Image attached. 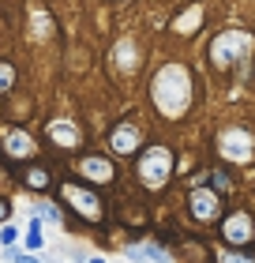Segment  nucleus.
Returning a JSON list of instances; mask_svg holds the SVG:
<instances>
[{
  "instance_id": "1",
  "label": "nucleus",
  "mask_w": 255,
  "mask_h": 263,
  "mask_svg": "<svg viewBox=\"0 0 255 263\" xmlns=\"http://www.w3.org/2000/svg\"><path fill=\"white\" fill-rule=\"evenodd\" d=\"M150 102L165 121H180L191 109V76L184 64H162L150 79Z\"/></svg>"
},
{
  "instance_id": "2",
  "label": "nucleus",
  "mask_w": 255,
  "mask_h": 263,
  "mask_svg": "<svg viewBox=\"0 0 255 263\" xmlns=\"http://www.w3.org/2000/svg\"><path fill=\"white\" fill-rule=\"evenodd\" d=\"M251 53H255V34L240 30V27H229L222 34H214V42H210V61H214L218 71L240 68Z\"/></svg>"
},
{
  "instance_id": "3",
  "label": "nucleus",
  "mask_w": 255,
  "mask_h": 263,
  "mask_svg": "<svg viewBox=\"0 0 255 263\" xmlns=\"http://www.w3.org/2000/svg\"><path fill=\"white\" fill-rule=\"evenodd\" d=\"M135 177L143 181V188H150V192H162L169 184V177H173V151L162 147V143H154L139 154V165H135Z\"/></svg>"
},
{
  "instance_id": "4",
  "label": "nucleus",
  "mask_w": 255,
  "mask_h": 263,
  "mask_svg": "<svg viewBox=\"0 0 255 263\" xmlns=\"http://www.w3.org/2000/svg\"><path fill=\"white\" fill-rule=\"evenodd\" d=\"M60 199H64L68 207H75L87 222H98V218H102V196L94 192V188H87V184L64 181V184H60Z\"/></svg>"
},
{
  "instance_id": "5",
  "label": "nucleus",
  "mask_w": 255,
  "mask_h": 263,
  "mask_svg": "<svg viewBox=\"0 0 255 263\" xmlns=\"http://www.w3.org/2000/svg\"><path fill=\"white\" fill-rule=\"evenodd\" d=\"M218 151H222L225 162H248L255 154V139H251V132H244V128H229V132L218 136Z\"/></svg>"
},
{
  "instance_id": "6",
  "label": "nucleus",
  "mask_w": 255,
  "mask_h": 263,
  "mask_svg": "<svg viewBox=\"0 0 255 263\" xmlns=\"http://www.w3.org/2000/svg\"><path fill=\"white\" fill-rule=\"evenodd\" d=\"M222 192H210V188H199V192L188 196V211L191 218H195L199 226H214L218 218H222Z\"/></svg>"
},
{
  "instance_id": "7",
  "label": "nucleus",
  "mask_w": 255,
  "mask_h": 263,
  "mask_svg": "<svg viewBox=\"0 0 255 263\" xmlns=\"http://www.w3.org/2000/svg\"><path fill=\"white\" fill-rule=\"evenodd\" d=\"M222 237L229 245H248L251 237H255V218L248 211H237V214H229V218L222 222Z\"/></svg>"
},
{
  "instance_id": "8",
  "label": "nucleus",
  "mask_w": 255,
  "mask_h": 263,
  "mask_svg": "<svg viewBox=\"0 0 255 263\" xmlns=\"http://www.w3.org/2000/svg\"><path fill=\"white\" fill-rule=\"evenodd\" d=\"M0 143H4V151L11 158H30V154H38V139L27 136L23 128H8L4 136H0Z\"/></svg>"
},
{
  "instance_id": "9",
  "label": "nucleus",
  "mask_w": 255,
  "mask_h": 263,
  "mask_svg": "<svg viewBox=\"0 0 255 263\" xmlns=\"http://www.w3.org/2000/svg\"><path fill=\"white\" fill-rule=\"evenodd\" d=\"M139 143H143L139 124H116V128H113V136H109V147H113L116 154H135V151H139Z\"/></svg>"
},
{
  "instance_id": "10",
  "label": "nucleus",
  "mask_w": 255,
  "mask_h": 263,
  "mask_svg": "<svg viewBox=\"0 0 255 263\" xmlns=\"http://www.w3.org/2000/svg\"><path fill=\"white\" fill-rule=\"evenodd\" d=\"M79 173L87 177V181H94V184H109L113 181V162L109 158H102V154H87V158L79 162Z\"/></svg>"
},
{
  "instance_id": "11",
  "label": "nucleus",
  "mask_w": 255,
  "mask_h": 263,
  "mask_svg": "<svg viewBox=\"0 0 255 263\" xmlns=\"http://www.w3.org/2000/svg\"><path fill=\"white\" fill-rule=\"evenodd\" d=\"M45 136H49V139H53V147H60V151L79 147V143H83V136H79V124H71V121H53Z\"/></svg>"
},
{
  "instance_id": "12",
  "label": "nucleus",
  "mask_w": 255,
  "mask_h": 263,
  "mask_svg": "<svg viewBox=\"0 0 255 263\" xmlns=\"http://www.w3.org/2000/svg\"><path fill=\"white\" fill-rule=\"evenodd\" d=\"M180 15H184V19H173V23H169V30H176V34H191V30H195L199 23H203V8L195 4V8L180 11Z\"/></svg>"
},
{
  "instance_id": "13",
  "label": "nucleus",
  "mask_w": 255,
  "mask_h": 263,
  "mask_svg": "<svg viewBox=\"0 0 255 263\" xmlns=\"http://www.w3.org/2000/svg\"><path fill=\"white\" fill-rule=\"evenodd\" d=\"M23 184L34 188V192H45V188H49V173H45L42 165H30V170L23 173Z\"/></svg>"
},
{
  "instance_id": "14",
  "label": "nucleus",
  "mask_w": 255,
  "mask_h": 263,
  "mask_svg": "<svg viewBox=\"0 0 255 263\" xmlns=\"http://www.w3.org/2000/svg\"><path fill=\"white\" fill-rule=\"evenodd\" d=\"M116 64H120V68H124V71L139 64V53H135V42H120V45H116Z\"/></svg>"
},
{
  "instance_id": "15",
  "label": "nucleus",
  "mask_w": 255,
  "mask_h": 263,
  "mask_svg": "<svg viewBox=\"0 0 255 263\" xmlns=\"http://www.w3.org/2000/svg\"><path fill=\"white\" fill-rule=\"evenodd\" d=\"M42 245H45V237H42V222L34 218V222H30V230H27V252H38Z\"/></svg>"
},
{
  "instance_id": "16",
  "label": "nucleus",
  "mask_w": 255,
  "mask_h": 263,
  "mask_svg": "<svg viewBox=\"0 0 255 263\" xmlns=\"http://www.w3.org/2000/svg\"><path fill=\"white\" fill-rule=\"evenodd\" d=\"M11 87H15V68L8 61H0V94H8Z\"/></svg>"
},
{
  "instance_id": "17",
  "label": "nucleus",
  "mask_w": 255,
  "mask_h": 263,
  "mask_svg": "<svg viewBox=\"0 0 255 263\" xmlns=\"http://www.w3.org/2000/svg\"><path fill=\"white\" fill-rule=\"evenodd\" d=\"M34 218H45V222H56L60 218V214H56V207H53V203H38V207H34Z\"/></svg>"
},
{
  "instance_id": "18",
  "label": "nucleus",
  "mask_w": 255,
  "mask_h": 263,
  "mask_svg": "<svg viewBox=\"0 0 255 263\" xmlns=\"http://www.w3.org/2000/svg\"><path fill=\"white\" fill-rule=\"evenodd\" d=\"M15 241H19V230H15V226H0V245L15 248Z\"/></svg>"
},
{
  "instance_id": "19",
  "label": "nucleus",
  "mask_w": 255,
  "mask_h": 263,
  "mask_svg": "<svg viewBox=\"0 0 255 263\" xmlns=\"http://www.w3.org/2000/svg\"><path fill=\"white\" fill-rule=\"evenodd\" d=\"M8 263H42V259H34L30 252H19V248H8Z\"/></svg>"
},
{
  "instance_id": "20",
  "label": "nucleus",
  "mask_w": 255,
  "mask_h": 263,
  "mask_svg": "<svg viewBox=\"0 0 255 263\" xmlns=\"http://www.w3.org/2000/svg\"><path fill=\"white\" fill-rule=\"evenodd\" d=\"M222 263H251V256H244V252H225Z\"/></svg>"
},
{
  "instance_id": "21",
  "label": "nucleus",
  "mask_w": 255,
  "mask_h": 263,
  "mask_svg": "<svg viewBox=\"0 0 255 263\" xmlns=\"http://www.w3.org/2000/svg\"><path fill=\"white\" fill-rule=\"evenodd\" d=\"M8 214H11V203H8L4 196H0V226H4V218H8Z\"/></svg>"
},
{
  "instance_id": "22",
  "label": "nucleus",
  "mask_w": 255,
  "mask_h": 263,
  "mask_svg": "<svg viewBox=\"0 0 255 263\" xmlns=\"http://www.w3.org/2000/svg\"><path fill=\"white\" fill-rule=\"evenodd\" d=\"M87 263H105V259H87Z\"/></svg>"
}]
</instances>
